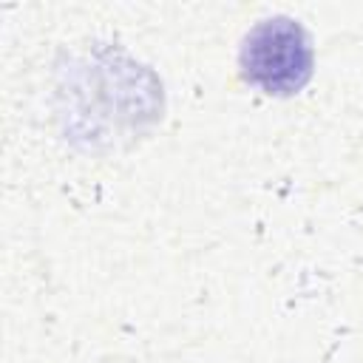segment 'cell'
Instances as JSON below:
<instances>
[{
    "instance_id": "6da1fadb",
    "label": "cell",
    "mask_w": 363,
    "mask_h": 363,
    "mask_svg": "<svg viewBox=\"0 0 363 363\" xmlns=\"http://www.w3.org/2000/svg\"><path fill=\"white\" fill-rule=\"evenodd\" d=\"M244 77L267 94L289 96L312 77V45L306 31L286 17L261 20L241 45Z\"/></svg>"
}]
</instances>
